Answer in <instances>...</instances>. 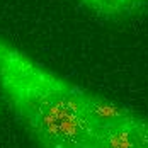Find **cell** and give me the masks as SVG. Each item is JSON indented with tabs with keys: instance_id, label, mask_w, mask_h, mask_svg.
Wrapping results in <instances>:
<instances>
[{
	"instance_id": "cell-1",
	"label": "cell",
	"mask_w": 148,
	"mask_h": 148,
	"mask_svg": "<svg viewBox=\"0 0 148 148\" xmlns=\"http://www.w3.org/2000/svg\"><path fill=\"white\" fill-rule=\"evenodd\" d=\"M89 148H148V119L130 111L118 121L101 124Z\"/></svg>"
},
{
	"instance_id": "cell-2",
	"label": "cell",
	"mask_w": 148,
	"mask_h": 148,
	"mask_svg": "<svg viewBox=\"0 0 148 148\" xmlns=\"http://www.w3.org/2000/svg\"><path fill=\"white\" fill-rule=\"evenodd\" d=\"M85 9L104 19H123L141 10L148 0H80Z\"/></svg>"
}]
</instances>
